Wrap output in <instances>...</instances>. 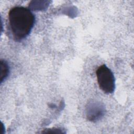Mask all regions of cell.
<instances>
[{
  "instance_id": "6da1fadb",
  "label": "cell",
  "mask_w": 134,
  "mask_h": 134,
  "mask_svg": "<svg viewBox=\"0 0 134 134\" xmlns=\"http://www.w3.org/2000/svg\"><path fill=\"white\" fill-rule=\"evenodd\" d=\"M8 20L14 38L19 41L27 37L30 33L35 23V17L27 8L15 6L9 11Z\"/></svg>"
},
{
  "instance_id": "7a4b0ae2",
  "label": "cell",
  "mask_w": 134,
  "mask_h": 134,
  "mask_svg": "<svg viewBox=\"0 0 134 134\" xmlns=\"http://www.w3.org/2000/svg\"><path fill=\"white\" fill-rule=\"evenodd\" d=\"M96 74L99 88L106 94L113 93L115 89V79L110 69L103 64L97 69Z\"/></svg>"
},
{
  "instance_id": "3957f363",
  "label": "cell",
  "mask_w": 134,
  "mask_h": 134,
  "mask_svg": "<svg viewBox=\"0 0 134 134\" xmlns=\"http://www.w3.org/2000/svg\"><path fill=\"white\" fill-rule=\"evenodd\" d=\"M105 113V106L98 101H91L86 107V116L88 120L96 121L100 119Z\"/></svg>"
},
{
  "instance_id": "277c9868",
  "label": "cell",
  "mask_w": 134,
  "mask_h": 134,
  "mask_svg": "<svg viewBox=\"0 0 134 134\" xmlns=\"http://www.w3.org/2000/svg\"><path fill=\"white\" fill-rule=\"evenodd\" d=\"M9 72V66L7 62L5 60L1 61V83H2L3 81L5 80Z\"/></svg>"
}]
</instances>
